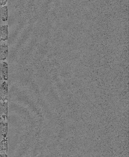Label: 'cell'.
<instances>
[{"label":"cell","instance_id":"6da1fadb","mask_svg":"<svg viewBox=\"0 0 129 157\" xmlns=\"http://www.w3.org/2000/svg\"><path fill=\"white\" fill-rule=\"evenodd\" d=\"M0 80L7 81L8 72V64L6 62H3L0 64Z\"/></svg>","mask_w":129,"mask_h":157},{"label":"cell","instance_id":"7a4b0ae2","mask_svg":"<svg viewBox=\"0 0 129 157\" xmlns=\"http://www.w3.org/2000/svg\"><path fill=\"white\" fill-rule=\"evenodd\" d=\"M8 38V29L7 25H2L0 27V41L7 40Z\"/></svg>","mask_w":129,"mask_h":157},{"label":"cell","instance_id":"3957f363","mask_svg":"<svg viewBox=\"0 0 129 157\" xmlns=\"http://www.w3.org/2000/svg\"><path fill=\"white\" fill-rule=\"evenodd\" d=\"M0 60H4L6 59L8 54V45L6 44H2L0 46Z\"/></svg>","mask_w":129,"mask_h":157},{"label":"cell","instance_id":"277c9868","mask_svg":"<svg viewBox=\"0 0 129 157\" xmlns=\"http://www.w3.org/2000/svg\"><path fill=\"white\" fill-rule=\"evenodd\" d=\"M0 18L2 21H6L8 17V8L6 5L0 6Z\"/></svg>","mask_w":129,"mask_h":157},{"label":"cell","instance_id":"5b68a950","mask_svg":"<svg viewBox=\"0 0 129 157\" xmlns=\"http://www.w3.org/2000/svg\"><path fill=\"white\" fill-rule=\"evenodd\" d=\"M8 0H0V6L5 5Z\"/></svg>","mask_w":129,"mask_h":157}]
</instances>
